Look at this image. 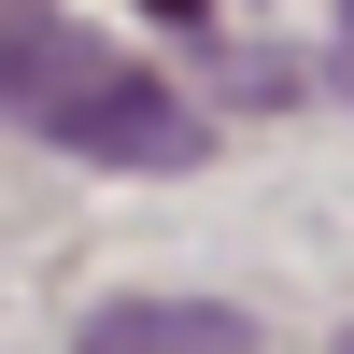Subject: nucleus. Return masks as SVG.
<instances>
[{"instance_id":"1","label":"nucleus","mask_w":354,"mask_h":354,"mask_svg":"<svg viewBox=\"0 0 354 354\" xmlns=\"http://www.w3.org/2000/svg\"><path fill=\"white\" fill-rule=\"evenodd\" d=\"M0 113L71 142V156H100V170H198L213 156V128L156 71H128L100 28H71L57 0H0Z\"/></svg>"},{"instance_id":"2","label":"nucleus","mask_w":354,"mask_h":354,"mask_svg":"<svg viewBox=\"0 0 354 354\" xmlns=\"http://www.w3.org/2000/svg\"><path fill=\"white\" fill-rule=\"evenodd\" d=\"M255 326L227 298H100V326H85V354H241Z\"/></svg>"},{"instance_id":"3","label":"nucleus","mask_w":354,"mask_h":354,"mask_svg":"<svg viewBox=\"0 0 354 354\" xmlns=\"http://www.w3.org/2000/svg\"><path fill=\"white\" fill-rule=\"evenodd\" d=\"M156 15H170V28H198V15H213V0H156Z\"/></svg>"},{"instance_id":"4","label":"nucleus","mask_w":354,"mask_h":354,"mask_svg":"<svg viewBox=\"0 0 354 354\" xmlns=\"http://www.w3.org/2000/svg\"><path fill=\"white\" fill-rule=\"evenodd\" d=\"M340 354H354V340H340Z\"/></svg>"}]
</instances>
